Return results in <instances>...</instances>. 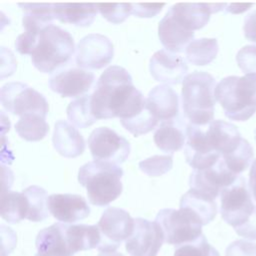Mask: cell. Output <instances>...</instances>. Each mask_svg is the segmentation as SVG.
Masks as SVG:
<instances>
[{
  "instance_id": "f35d334b",
  "label": "cell",
  "mask_w": 256,
  "mask_h": 256,
  "mask_svg": "<svg viewBox=\"0 0 256 256\" xmlns=\"http://www.w3.org/2000/svg\"><path fill=\"white\" fill-rule=\"evenodd\" d=\"M225 256H256V243L247 240H236L228 245Z\"/></svg>"
},
{
  "instance_id": "b9f144b4",
  "label": "cell",
  "mask_w": 256,
  "mask_h": 256,
  "mask_svg": "<svg viewBox=\"0 0 256 256\" xmlns=\"http://www.w3.org/2000/svg\"><path fill=\"white\" fill-rule=\"evenodd\" d=\"M234 230L239 236L250 240H256V207L249 220Z\"/></svg>"
},
{
  "instance_id": "83f0119b",
  "label": "cell",
  "mask_w": 256,
  "mask_h": 256,
  "mask_svg": "<svg viewBox=\"0 0 256 256\" xmlns=\"http://www.w3.org/2000/svg\"><path fill=\"white\" fill-rule=\"evenodd\" d=\"M28 216V201L23 192L5 191L1 193V217L16 224Z\"/></svg>"
},
{
  "instance_id": "9c48e42d",
  "label": "cell",
  "mask_w": 256,
  "mask_h": 256,
  "mask_svg": "<svg viewBox=\"0 0 256 256\" xmlns=\"http://www.w3.org/2000/svg\"><path fill=\"white\" fill-rule=\"evenodd\" d=\"M97 226L101 235L97 249L100 252H113L133 233L134 219L121 208L109 207L102 213Z\"/></svg>"
},
{
  "instance_id": "60d3db41",
  "label": "cell",
  "mask_w": 256,
  "mask_h": 256,
  "mask_svg": "<svg viewBox=\"0 0 256 256\" xmlns=\"http://www.w3.org/2000/svg\"><path fill=\"white\" fill-rule=\"evenodd\" d=\"M164 6V3H132V14L140 18H150L156 16Z\"/></svg>"
},
{
  "instance_id": "2e32d148",
  "label": "cell",
  "mask_w": 256,
  "mask_h": 256,
  "mask_svg": "<svg viewBox=\"0 0 256 256\" xmlns=\"http://www.w3.org/2000/svg\"><path fill=\"white\" fill-rule=\"evenodd\" d=\"M95 76L80 67H71L61 70L51 76L49 86L51 90L62 95V97H76L89 91Z\"/></svg>"
},
{
  "instance_id": "44dd1931",
  "label": "cell",
  "mask_w": 256,
  "mask_h": 256,
  "mask_svg": "<svg viewBox=\"0 0 256 256\" xmlns=\"http://www.w3.org/2000/svg\"><path fill=\"white\" fill-rule=\"evenodd\" d=\"M147 106L160 121L174 120L179 112V97L176 91L167 84L152 88L146 99Z\"/></svg>"
},
{
  "instance_id": "7402d4cb",
  "label": "cell",
  "mask_w": 256,
  "mask_h": 256,
  "mask_svg": "<svg viewBox=\"0 0 256 256\" xmlns=\"http://www.w3.org/2000/svg\"><path fill=\"white\" fill-rule=\"evenodd\" d=\"M53 146L56 151L67 158H74L81 155L85 149V141L77 128L65 120L55 123Z\"/></svg>"
},
{
  "instance_id": "cb8c5ba5",
  "label": "cell",
  "mask_w": 256,
  "mask_h": 256,
  "mask_svg": "<svg viewBox=\"0 0 256 256\" xmlns=\"http://www.w3.org/2000/svg\"><path fill=\"white\" fill-rule=\"evenodd\" d=\"M23 10L22 25L26 32L40 34L54 18L53 3H19Z\"/></svg>"
},
{
  "instance_id": "5b68a950",
  "label": "cell",
  "mask_w": 256,
  "mask_h": 256,
  "mask_svg": "<svg viewBox=\"0 0 256 256\" xmlns=\"http://www.w3.org/2000/svg\"><path fill=\"white\" fill-rule=\"evenodd\" d=\"M74 51V40L70 33L52 24L40 32L31 60L40 72L51 73L69 62Z\"/></svg>"
},
{
  "instance_id": "4fadbf2b",
  "label": "cell",
  "mask_w": 256,
  "mask_h": 256,
  "mask_svg": "<svg viewBox=\"0 0 256 256\" xmlns=\"http://www.w3.org/2000/svg\"><path fill=\"white\" fill-rule=\"evenodd\" d=\"M113 55L114 48L111 40L99 33L84 36L76 47V63L80 68H103L111 62Z\"/></svg>"
},
{
  "instance_id": "30bf717a",
  "label": "cell",
  "mask_w": 256,
  "mask_h": 256,
  "mask_svg": "<svg viewBox=\"0 0 256 256\" xmlns=\"http://www.w3.org/2000/svg\"><path fill=\"white\" fill-rule=\"evenodd\" d=\"M88 146L95 161L123 163L130 153V144L123 136L108 127L94 129L88 137Z\"/></svg>"
},
{
  "instance_id": "9a60e30c",
  "label": "cell",
  "mask_w": 256,
  "mask_h": 256,
  "mask_svg": "<svg viewBox=\"0 0 256 256\" xmlns=\"http://www.w3.org/2000/svg\"><path fill=\"white\" fill-rule=\"evenodd\" d=\"M150 73L156 81L168 84H178L183 81L188 66L183 57L168 50L156 51L150 58Z\"/></svg>"
},
{
  "instance_id": "ffe728a7",
  "label": "cell",
  "mask_w": 256,
  "mask_h": 256,
  "mask_svg": "<svg viewBox=\"0 0 256 256\" xmlns=\"http://www.w3.org/2000/svg\"><path fill=\"white\" fill-rule=\"evenodd\" d=\"M224 3H177L168 11L181 20L192 31L204 27L212 13L222 10Z\"/></svg>"
},
{
  "instance_id": "7dc6e473",
  "label": "cell",
  "mask_w": 256,
  "mask_h": 256,
  "mask_svg": "<svg viewBox=\"0 0 256 256\" xmlns=\"http://www.w3.org/2000/svg\"><path fill=\"white\" fill-rule=\"evenodd\" d=\"M254 136H255V141H256V129H255V132H254Z\"/></svg>"
},
{
  "instance_id": "ab89813d",
  "label": "cell",
  "mask_w": 256,
  "mask_h": 256,
  "mask_svg": "<svg viewBox=\"0 0 256 256\" xmlns=\"http://www.w3.org/2000/svg\"><path fill=\"white\" fill-rule=\"evenodd\" d=\"M38 37H39V34L26 32V31L24 33L20 34L15 41V46H16L17 51L21 54H30L31 55L37 45Z\"/></svg>"
},
{
  "instance_id": "5bb4252c",
  "label": "cell",
  "mask_w": 256,
  "mask_h": 256,
  "mask_svg": "<svg viewBox=\"0 0 256 256\" xmlns=\"http://www.w3.org/2000/svg\"><path fill=\"white\" fill-rule=\"evenodd\" d=\"M239 176L231 172L223 159L220 158L209 168L193 170L189 178V185L190 188L216 199L222 190L233 184Z\"/></svg>"
},
{
  "instance_id": "3957f363",
  "label": "cell",
  "mask_w": 256,
  "mask_h": 256,
  "mask_svg": "<svg viewBox=\"0 0 256 256\" xmlns=\"http://www.w3.org/2000/svg\"><path fill=\"white\" fill-rule=\"evenodd\" d=\"M215 98L231 120L246 121L256 112V74L227 76L215 88Z\"/></svg>"
},
{
  "instance_id": "74e56055",
  "label": "cell",
  "mask_w": 256,
  "mask_h": 256,
  "mask_svg": "<svg viewBox=\"0 0 256 256\" xmlns=\"http://www.w3.org/2000/svg\"><path fill=\"white\" fill-rule=\"evenodd\" d=\"M239 68L245 74H256V45H246L236 54Z\"/></svg>"
},
{
  "instance_id": "7a4b0ae2",
  "label": "cell",
  "mask_w": 256,
  "mask_h": 256,
  "mask_svg": "<svg viewBox=\"0 0 256 256\" xmlns=\"http://www.w3.org/2000/svg\"><path fill=\"white\" fill-rule=\"evenodd\" d=\"M216 81L204 71L187 74L182 81V108L189 123L204 126L213 121Z\"/></svg>"
},
{
  "instance_id": "8992f818",
  "label": "cell",
  "mask_w": 256,
  "mask_h": 256,
  "mask_svg": "<svg viewBox=\"0 0 256 256\" xmlns=\"http://www.w3.org/2000/svg\"><path fill=\"white\" fill-rule=\"evenodd\" d=\"M155 221L163 231L165 242L170 245L180 246L202 235L201 219L187 208L162 209L157 213Z\"/></svg>"
},
{
  "instance_id": "f1b7e54d",
  "label": "cell",
  "mask_w": 256,
  "mask_h": 256,
  "mask_svg": "<svg viewBox=\"0 0 256 256\" xmlns=\"http://www.w3.org/2000/svg\"><path fill=\"white\" fill-rule=\"evenodd\" d=\"M218 42L215 38H199L192 40L185 49L187 60L194 65H207L218 53Z\"/></svg>"
},
{
  "instance_id": "6da1fadb",
  "label": "cell",
  "mask_w": 256,
  "mask_h": 256,
  "mask_svg": "<svg viewBox=\"0 0 256 256\" xmlns=\"http://www.w3.org/2000/svg\"><path fill=\"white\" fill-rule=\"evenodd\" d=\"M146 107V99L133 85L130 73L113 65L104 70L91 94V110L95 118L121 120L134 118Z\"/></svg>"
},
{
  "instance_id": "d6a6232c",
  "label": "cell",
  "mask_w": 256,
  "mask_h": 256,
  "mask_svg": "<svg viewBox=\"0 0 256 256\" xmlns=\"http://www.w3.org/2000/svg\"><path fill=\"white\" fill-rule=\"evenodd\" d=\"M253 148L250 143L243 138L239 147L232 153L221 157L227 168L238 175L245 171L253 160Z\"/></svg>"
},
{
  "instance_id": "52a82bcc",
  "label": "cell",
  "mask_w": 256,
  "mask_h": 256,
  "mask_svg": "<svg viewBox=\"0 0 256 256\" xmlns=\"http://www.w3.org/2000/svg\"><path fill=\"white\" fill-rule=\"evenodd\" d=\"M0 98L3 107L8 112L20 117L35 114L45 118L48 113L46 98L22 82H9L3 85Z\"/></svg>"
},
{
  "instance_id": "d590c367",
  "label": "cell",
  "mask_w": 256,
  "mask_h": 256,
  "mask_svg": "<svg viewBox=\"0 0 256 256\" xmlns=\"http://www.w3.org/2000/svg\"><path fill=\"white\" fill-rule=\"evenodd\" d=\"M98 11L111 23L119 24L132 14V3H97Z\"/></svg>"
},
{
  "instance_id": "484cf974",
  "label": "cell",
  "mask_w": 256,
  "mask_h": 256,
  "mask_svg": "<svg viewBox=\"0 0 256 256\" xmlns=\"http://www.w3.org/2000/svg\"><path fill=\"white\" fill-rule=\"evenodd\" d=\"M153 138L160 150L174 153L180 150L186 143V128L184 130L175 119L163 121L154 132Z\"/></svg>"
},
{
  "instance_id": "277c9868",
  "label": "cell",
  "mask_w": 256,
  "mask_h": 256,
  "mask_svg": "<svg viewBox=\"0 0 256 256\" xmlns=\"http://www.w3.org/2000/svg\"><path fill=\"white\" fill-rule=\"evenodd\" d=\"M123 170L116 164L91 161L79 168L78 181L86 188L91 204L106 206L122 193Z\"/></svg>"
},
{
  "instance_id": "ee69618b",
  "label": "cell",
  "mask_w": 256,
  "mask_h": 256,
  "mask_svg": "<svg viewBox=\"0 0 256 256\" xmlns=\"http://www.w3.org/2000/svg\"><path fill=\"white\" fill-rule=\"evenodd\" d=\"M248 187H249V190H250L254 200L256 201V159L253 161L251 168H250Z\"/></svg>"
},
{
  "instance_id": "1f68e13d",
  "label": "cell",
  "mask_w": 256,
  "mask_h": 256,
  "mask_svg": "<svg viewBox=\"0 0 256 256\" xmlns=\"http://www.w3.org/2000/svg\"><path fill=\"white\" fill-rule=\"evenodd\" d=\"M66 112L69 121L78 128H86L97 121L91 110V94H85L70 102Z\"/></svg>"
},
{
  "instance_id": "d4e9b609",
  "label": "cell",
  "mask_w": 256,
  "mask_h": 256,
  "mask_svg": "<svg viewBox=\"0 0 256 256\" xmlns=\"http://www.w3.org/2000/svg\"><path fill=\"white\" fill-rule=\"evenodd\" d=\"M66 237L72 255L79 251L98 248L101 242L97 225L66 224Z\"/></svg>"
},
{
  "instance_id": "e0dca14e",
  "label": "cell",
  "mask_w": 256,
  "mask_h": 256,
  "mask_svg": "<svg viewBox=\"0 0 256 256\" xmlns=\"http://www.w3.org/2000/svg\"><path fill=\"white\" fill-rule=\"evenodd\" d=\"M48 208L53 217L63 223H74L90 214V207L85 198L71 193L51 194L48 198Z\"/></svg>"
},
{
  "instance_id": "7bdbcfd3",
  "label": "cell",
  "mask_w": 256,
  "mask_h": 256,
  "mask_svg": "<svg viewBox=\"0 0 256 256\" xmlns=\"http://www.w3.org/2000/svg\"><path fill=\"white\" fill-rule=\"evenodd\" d=\"M243 31L246 39L256 43V9L245 16Z\"/></svg>"
},
{
  "instance_id": "bcb514c9",
  "label": "cell",
  "mask_w": 256,
  "mask_h": 256,
  "mask_svg": "<svg viewBox=\"0 0 256 256\" xmlns=\"http://www.w3.org/2000/svg\"><path fill=\"white\" fill-rule=\"evenodd\" d=\"M97 256H124L123 254L113 251V252H100Z\"/></svg>"
},
{
  "instance_id": "f6af8a7d",
  "label": "cell",
  "mask_w": 256,
  "mask_h": 256,
  "mask_svg": "<svg viewBox=\"0 0 256 256\" xmlns=\"http://www.w3.org/2000/svg\"><path fill=\"white\" fill-rule=\"evenodd\" d=\"M253 6V4H251V3H245V4H243V3H231V4H226V11L227 12H230V13H234V14H236V13H242V12H244V11H246V10H248L250 7H252Z\"/></svg>"
},
{
  "instance_id": "ac0fdd59",
  "label": "cell",
  "mask_w": 256,
  "mask_h": 256,
  "mask_svg": "<svg viewBox=\"0 0 256 256\" xmlns=\"http://www.w3.org/2000/svg\"><path fill=\"white\" fill-rule=\"evenodd\" d=\"M158 37L166 50L172 53H180L192 41L194 31L168 11L159 22Z\"/></svg>"
},
{
  "instance_id": "e575fe53",
  "label": "cell",
  "mask_w": 256,
  "mask_h": 256,
  "mask_svg": "<svg viewBox=\"0 0 256 256\" xmlns=\"http://www.w3.org/2000/svg\"><path fill=\"white\" fill-rule=\"evenodd\" d=\"M174 256H220V254L202 234L192 242L177 246Z\"/></svg>"
},
{
  "instance_id": "ba28073f",
  "label": "cell",
  "mask_w": 256,
  "mask_h": 256,
  "mask_svg": "<svg viewBox=\"0 0 256 256\" xmlns=\"http://www.w3.org/2000/svg\"><path fill=\"white\" fill-rule=\"evenodd\" d=\"M220 200L222 219L234 229L246 223L256 207L252 201L246 179L242 176H239L233 184L222 190Z\"/></svg>"
},
{
  "instance_id": "d6986e66",
  "label": "cell",
  "mask_w": 256,
  "mask_h": 256,
  "mask_svg": "<svg viewBox=\"0 0 256 256\" xmlns=\"http://www.w3.org/2000/svg\"><path fill=\"white\" fill-rule=\"evenodd\" d=\"M35 245L37 249L35 256H72L67 242L65 223H54L40 230Z\"/></svg>"
},
{
  "instance_id": "8d00e7d4",
  "label": "cell",
  "mask_w": 256,
  "mask_h": 256,
  "mask_svg": "<svg viewBox=\"0 0 256 256\" xmlns=\"http://www.w3.org/2000/svg\"><path fill=\"white\" fill-rule=\"evenodd\" d=\"M173 165L172 155H154L139 163V168L148 176H161L168 172Z\"/></svg>"
},
{
  "instance_id": "4316f807",
  "label": "cell",
  "mask_w": 256,
  "mask_h": 256,
  "mask_svg": "<svg viewBox=\"0 0 256 256\" xmlns=\"http://www.w3.org/2000/svg\"><path fill=\"white\" fill-rule=\"evenodd\" d=\"M180 208L193 211L202 221L203 225L210 223L217 214L215 199L198 190L190 188L180 199Z\"/></svg>"
},
{
  "instance_id": "f546056e",
  "label": "cell",
  "mask_w": 256,
  "mask_h": 256,
  "mask_svg": "<svg viewBox=\"0 0 256 256\" xmlns=\"http://www.w3.org/2000/svg\"><path fill=\"white\" fill-rule=\"evenodd\" d=\"M28 201V216L27 219L33 222H40L49 216L47 192L42 187L32 185L25 188L23 191Z\"/></svg>"
},
{
  "instance_id": "836d02e7",
  "label": "cell",
  "mask_w": 256,
  "mask_h": 256,
  "mask_svg": "<svg viewBox=\"0 0 256 256\" xmlns=\"http://www.w3.org/2000/svg\"><path fill=\"white\" fill-rule=\"evenodd\" d=\"M158 121L159 120L153 115V113L148 108L146 102V107L141 113L136 115L134 118L128 120H121V124L126 130H128L133 135L140 136L154 129L155 126L158 124Z\"/></svg>"
},
{
  "instance_id": "7c38bea8",
  "label": "cell",
  "mask_w": 256,
  "mask_h": 256,
  "mask_svg": "<svg viewBox=\"0 0 256 256\" xmlns=\"http://www.w3.org/2000/svg\"><path fill=\"white\" fill-rule=\"evenodd\" d=\"M184 155L186 162L193 170H201L213 166L220 158L210 145L205 125L199 126L192 123L186 125V143L184 145Z\"/></svg>"
},
{
  "instance_id": "4dcf8cb0",
  "label": "cell",
  "mask_w": 256,
  "mask_h": 256,
  "mask_svg": "<svg viewBox=\"0 0 256 256\" xmlns=\"http://www.w3.org/2000/svg\"><path fill=\"white\" fill-rule=\"evenodd\" d=\"M15 130L26 141H39L47 135L49 126L44 117L31 114L20 117L15 125Z\"/></svg>"
},
{
  "instance_id": "603a6c76",
  "label": "cell",
  "mask_w": 256,
  "mask_h": 256,
  "mask_svg": "<svg viewBox=\"0 0 256 256\" xmlns=\"http://www.w3.org/2000/svg\"><path fill=\"white\" fill-rule=\"evenodd\" d=\"M97 11V6L94 3H53L54 18L75 26L91 25Z\"/></svg>"
},
{
  "instance_id": "8fae6325",
  "label": "cell",
  "mask_w": 256,
  "mask_h": 256,
  "mask_svg": "<svg viewBox=\"0 0 256 256\" xmlns=\"http://www.w3.org/2000/svg\"><path fill=\"white\" fill-rule=\"evenodd\" d=\"M164 241L163 231L156 221L135 218L134 230L125 248L131 256H157Z\"/></svg>"
}]
</instances>
